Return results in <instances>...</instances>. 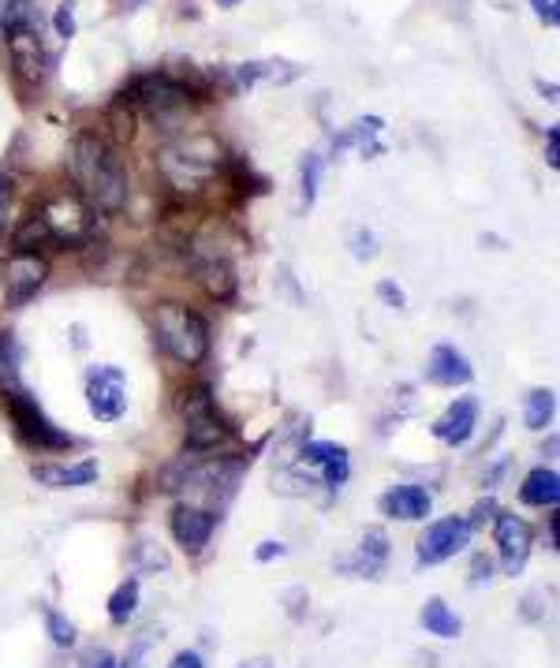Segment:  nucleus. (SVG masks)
Returning <instances> with one entry per match:
<instances>
[{"instance_id": "f257e3e1", "label": "nucleus", "mask_w": 560, "mask_h": 668, "mask_svg": "<svg viewBox=\"0 0 560 668\" xmlns=\"http://www.w3.org/2000/svg\"><path fill=\"white\" fill-rule=\"evenodd\" d=\"M72 176L83 199L102 213H120L127 205V172L105 135L83 131L72 146Z\"/></svg>"}, {"instance_id": "f03ea898", "label": "nucleus", "mask_w": 560, "mask_h": 668, "mask_svg": "<svg viewBox=\"0 0 560 668\" xmlns=\"http://www.w3.org/2000/svg\"><path fill=\"white\" fill-rule=\"evenodd\" d=\"M154 337L183 367H194L210 356V326L183 303H161L154 310Z\"/></svg>"}, {"instance_id": "7ed1b4c3", "label": "nucleus", "mask_w": 560, "mask_h": 668, "mask_svg": "<svg viewBox=\"0 0 560 668\" xmlns=\"http://www.w3.org/2000/svg\"><path fill=\"white\" fill-rule=\"evenodd\" d=\"M157 165H161V172L169 176L180 191H187V187L205 183L221 169V142L210 139V135H194V139H183L157 153Z\"/></svg>"}, {"instance_id": "20e7f679", "label": "nucleus", "mask_w": 560, "mask_h": 668, "mask_svg": "<svg viewBox=\"0 0 560 668\" xmlns=\"http://www.w3.org/2000/svg\"><path fill=\"white\" fill-rule=\"evenodd\" d=\"M180 415L187 422V452H218L224 441L232 437V430L224 426V418L218 415V404H213V392L205 385H191L180 392Z\"/></svg>"}, {"instance_id": "39448f33", "label": "nucleus", "mask_w": 560, "mask_h": 668, "mask_svg": "<svg viewBox=\"0 0 560 668\" xmlns=\"http://www.w3.org/2000/svg\"><path fill=\"white\" fill-rule=\"evenodd\" d=\"M38 218L45 221L49 243H56V247H78V243H86L94 232L91 205L78 199V194H67V191L49 194L42 202V210H38Z\"/></svg>"}, {"instance_id": "423d86ee", "label": "nucleus", "mask_w": 560, "mask_h": 668, "mask_svg": "<svg viewBox=\"0 0 560 668\" xmlns=\"http://www.w3.org/2000/svg\"><path fill=\"white\" fill-rule=\"evenodd\" d=\"M4 404H8V411H12L19 437H23L31 448H38V452H64V448H72V434H64L61 426H53V418H49L45 411L38 407V400L27 389L8 392Z\"/></svg>"}, {"instance_id": "0eeeda50", "label": "nucleus", "mask_w": 560, "mask_h": 668, "mask_svg": "<svg viewBox=\"0 0 560 668\" xmlns=\"http://www.w3.org/2000/svg\"><path fill=\"white\" fill-rule=\"evenodd\" d=\"M471 523L464 516H445V519H434L426 530L419 534L415 542V564L419 568H434V564H445V560L459 556L464 549L471 545Z\"/></svg>"}, {"instance_id": "6e6552de", "label": "nucleus", "mask_w": 560, "mask_h": 668, "mask_svg": "<svg viewBox=\"0 0 560 668\" xmlns=\"http://www.w3.org/2000/svg\"><path fill=\"white\" fill-rule=\"evenodd\" d=\"M49 280V262L34 251H15L0 265V284H4L8 307H23L38 296V288Z\"/></svg>"}, {"instance_id": "1a4fd4ad", "label": "nucleus", "mask_w": 560, "mask_h": 668, "mask_svg": "<svg viewBox=\"0 0 560 668\" xmlns=\"http://www.w3.org/2000/svg\"><path fill=\"white\" fill-rule=\"evenodd\" d=\"M86 404L97 422H120L127 411V378L120 367H94L86 378Z\"/></svg>"}, {"instance_id": "9d476101", "label": "nucleus", "mask_w": 560, "mask_h": 668, "mask_svg": "<svg viewBox=\"0 0 560 668\" xmlns=\"http://www.w3.org/2000/svg\"><path fill=\"white\" fill-rule=\"evenodd\" d=\"M494 542L500 553V564H505V575H519L530 560V545H535V530H530L527 519H519L513 512H497L494 523Z\"/></svg>"}, {"instance_id": "9b49d317", "label": "nucleus", "mask_w": 560, "mask_h": 668, "mask_svg": "<svg viewBox=\"0 0 560 668\" xmlns=\"http://www.w3.org/2000/svg\"><path fill=\"white\" fill-rule=\"evenodd\" d=\"M169 530L176 545H183L187 553H202L210 545L213 530H218V512H210L202 505H176L169 516Z\"/></svg>"}, {"instance_id": "f8f14e48", "label": "nucleus", "mask_w": 560, "mask_h": 668, "mask_svg": "<svg viewBox=\"0 0 560 668\" xmlns=\"http://www.w3.org/2000/svg\"><path fill=\"white\" fill-rule=\"evenodd\" d=\"M389 553H392V542H389L385 530L367 527V530H362L359 549L351 556L337 560V568H340V572H348V575H359V579H378L381 572H385Z\"/></svg>"}, {"instance_id": "ddd939ff", "label": "nucleus", "mask_w": 560, "mask_h": 668, "mask_svg": "<svg viewBox=\"0 0 560 668\" xmlns=\"http://www.w3.org/2000/svg\"><path fill=\"white\" fill-rule=\"evenodd\" d=\"M187 97H191V91H187L183 83H176V78H169V75H142V78H135L131 97L124 94V102H135V105H142V109H150V113H169V109H180V105H187Z\"/></svg>"}, {"instance_id": "4468645a", "label": "nucleus", "mask_w": 560, "mask_h": 668, "mask_svg": "<svg viewBox=\"0 0 560 668\" xmlns=\"http://www.w3.org/2000/svg\"><path fill=\"white\" fill-rule=\"evenodd\" d=\"M378 508H381V516L400 519V523H419V519L430 516L434 497H430V489L408 483V486H392L389 494L378 500Z\"/></svg>"}, {"instance_id": "2eb2a0df", "label": "nucleus", "mask_w": 560, "mask_h": 668, "mask_svg": "<svg viewBox=\"0 0 560 668\" xmlns=\"http://www.w3.org/2000/svg\"><path fill=\"white\" fill-rule=\"evenodd\" d=\"M475 426H478V400L464 396V400H456V404L445 407V415L430 426V434H434L437 441H445L448 448H459L471 441Z\"/></svg>"}, {"instance_id": "dca6fc26", "label": "nucleus", "mask_w": 560, "mask_h": 668, "mask_svg": "<svg viewBox=\"0 0 560 668\" xmlns=\"http://www.w3.org/2000/svg\"><path fill=\"white\" fill-rule=\"evenodd\" d=\"M426 378L434 381V385L456 389V385H467V381L475 378V370H471V359L464 356V351L452 348V343H441V348L430 351Z\"/></svg>"}, {"instance_id": "f3484780", "label": "nucleus", "mask_w": 560, "mask_h": 668, "mask_svg": "<svg viewBox=\"0 0 560 668\" xmlns=\"http://www.w3.org/2000/svg\"><path fill=\"white\" fill-rule=\"evenodd\" d=\"M34 483L49 486V489H78V486H91L97 478V459H83V464H38L34 470Z\"/></svg>"}, {"instance_id": "a211bd4d", "label": "nucleus", "mask_w": 560, "mask_h": 668, "mask_svg": "<svg viewBox=\"0 0 560 668\" xmlns=\"http://www.w3.org/2000/svg\"><path fill=\"white\" fill-rule=\"evenodd\" d=\"M8 49H12L15 75L23 78V83H42V75H45L42 34H12L8 38Z\"/></svg>"}, {"instance_id": "6ab92c4d", "label": "nucleus", "mask_w": 560, "mask_h": 668, "mask_svg": "<svg viewBox=\"0 0 560 668\" xmlns=\"http://www.w3.org/2000/svg\"><path fill=\"white\" fill-rule=\"evenodd\" d=\"M519 500L530 508H557L560 500V475L553 467H535L519 486Z\"/></svg>"}, {"instance_id": "aec40b11", "label": "nucleus", "mask_w": 560, "mask_h": 668, "mask_svg": "<svg viewBox=\"0 0 560 668\" xmlns=\"http://www.w3.org/2000/svg\"><path fill=\"white\" fill-rule=\"evenodd\" d=\"M419 621H422V627H426V635H434V638H459L464 635V621L452 613V605L445 602V597H426Z\"/></svg>"}, {"instance_id": "412c9836", "label": "nucleus", "mask_w": 560, "mask_h": 668, "mask_svg": "<svg viewBox=\"0 0 560 668\" xmlns=\"http://www.w3.org/2000/svg\"><path fill=\"white\" fill-rule=\"evenodd\" d=\"M23 389V348H19L15 332H0V396Z\"/></svg>"}, {"instance_id": "4be33fe9", "label": "nucleus", "mask_w": 560, "mask_h": 668, "mask_svg": "<svg viewBox=\"0 0 560 668\" xmlns=\"http://www.w3.org/2000/svg\"><path fill=\"white\" fill-rule=\"evenodd\" d=\"M139 602H142V583L135 575H127L124 583L109 594V621L116 627H127L135 621V613H139Z\"/></svg>"}, {"instance_id": "5701e85b", "label": "nucleus", "mask_w": 560, "mask_h": 668, "mask_svg": "<svg viewBox=\"0 0 560 668\" xmlns=\"http://www.w3.org/2000/svg\"><path fill=\"white\" fill-rule=\"evenodd\" d=\"M0 31H4V38L42 31V19H38L34 0H8L4 12H0Z\"/></svg>"}, {"instance_id": "b1692460", "label": "nucleus", "mask_w": 560, "mask_h": 668, "mask_svg": "<svg viewBox=\"0 0 560 668\" xmlns=\"http://www.w3.org/2000/svg\"><path fill=\"white\" fill-rule=\"evenodd\" d=\"M199 280H202V288L210 291L213 299H232L235 296V269L224 258H210V262H202V269H199Z\"/></svg>"}, {"instance_id": "393cba45", "label": "nucleus", "mask_w": 560, "mask_h": 668, "mask_svg": "<svg viewBox=\"0 0 560 668\" xmlns=\"http://www.w3.org/2000/svg\"><path fill=\"white\" fill-rule=\"evenodd\" d=\"M157 643H161V632H157V627H146L142 635L131 638V646H127V654L116 661V668H150V654Z\"/></svg>"}, {"instance_id": "a878e982", "label": "nucleus", "mask_w": 560, "mask_h": 668, "mask_svg": "<svg viewBox=\"0 0 560 668\" xmlns=\"http://www.w3.org/2000/svg\"><path fill=\"white\" fill-rule=\"evenodd\" d=\"M553 411H557V396L549 389H535L527 396V411H524V418H527V430H546L549 422H553Z\"/></svg>"}, {"instance_id": "bb28decb", "label": "nucleus", "mask_w": 560, "mask_h": 668, "mask_svg": "<svg viewBox=\"0 0 560 668\" xmlns=\"http://www.w3.org/2000/svg\"><path fill=\"white\" fill-rule=\"evenodd\" d=\"M45 635H49V643L61 646V650H72V646L78 643L75 624L67 621L61 608H45Z\"/></svg>"}, {"instance_id": "cd10ccee", "label": "nucleus", "mask_w": 560, "mask_h": 668, "mask_svg": "<svg viewBox=\"0 0 560 668\" xmlns=\"http://www.w3.org/2000/svg\"><path fill=\"white\" fill-rule=\"evenodd\" d=\"M321 467V483H326L332 494H337V489L348 483V475H351V459H348V448L344 445H337V452H332V456L326 459V464H318Z\"/></svg>"}, {"instance_id": "c85d7f7f", "label": "nucleus", "mask_w": 560, "mask_h": 668, "mask_svg": "<svg viewBox=\"0 0 560 668\" xmlns=\"http://www.w3.org/2000/svg\"><path fill=\"white\" fill-rule=\"evenodd\" d=\"M42 243H49V229H45V221L34 213V218H27L23 229L15 232V251H34V247H42Z\"/></svg>"}, {"instance_id": "c756f323", "label": "nucleus", "mask_w": 560, "mask_h": 668, "mask_svg": "<svg viewBox=\"0 0 560 668\" xmlns=\"http://www.w3.org/2000/svg\"><path fill=\"white\" fill-rule=\"evenodd\" d=\"M284 602V613H288V621H307V608H310V594L307 586H288V591L281 594Z\"/></svg>"}, {"instance_id": "7c9ffc66", "label": "nucleus", "mask_w": 560, "mask_h": 668, "mask_svg": "<svg viewBox=\"0 0 560 668\" xmlns=\"http://www.w3.org/2000/svg\"><path fill=\"white\" fill-rule=\"evenodd\" d=\"M318 180H321V157L310 153L307 161H303V205H314V199H318Z\"/></svg>"}, {"instance_id": "2f4dec72", "label": "nucleus", "mask_w": 560, "mask_h": 668, "mask_svg": "<svg viewBox=\"0 0 560 668\" xmlns=\"http://www.w3.org/2000/svg\"><path fill=\"white\" fill-rule=\"evenodd\" d=\"M497 512H500V508H497V500H494V497L478 500V505H475V512H471V519H467V523H471V530H478V527H489V523H494V519H497Z\"/></svg>"}, {"instance_id": "473e14b6", "label": "nucleus", "mask_w": 560, "mask_h": 668, "mask_svg": "<svg viewBox=\"0 0 560 668\" xmlns=\"http://www.w3.org/2000/svg\"><path fill=\"white\" fill-rule=\"evenodd\" d=\"M12 199H15L12 176L0 172V235H4V229H8V210H12Z\"/></svg>"}, {"instance_id": "72a5a7b5", "label": "nucleus", "mask_w": 560, "mask_h": 668, "mask_svg": "<svg viewBox=\"0 0 560 668\" xmlns=\"http://www.w3.org/2000/svg\"><path fill=\"white\" fill-rule=\"evenodd\" d=\"M135 556H139V564L150 568V572H157V568H169V556H165V549H157L154 542H142Z\"/></svg>"}, {"instance_id": "f704fd0d", "label": "nucleus", "mask_w": 560, "mask_h": 668, "mask_svg": "<svg viewBox=\"0 0 560 668\" xmlns=\"http://www.w3.org/2000/svg\"><path fill=\"white\" fill-rule=\"evenodd\" d=\"M53 23H56V34H61V38H75V4H72V0H64V4L56 8Z\"/></svg>"}, {"instance_id": "c9c22d12", "label": "nucleus", "mask_w": 560, "mask_h": 668, "mask_svg": "<svg viewBox=\"0 0 560 668\" xmlns=\"http://www.w3.org/2000/svg\"><path fill=\"white\" fill-rule=\"evenodd\" d=\"M284 553H288V545L277 542V538H265V542H258V549H254V560H258V564H273V560H281Z\"/></svg>"}, {"instance_id": "e433bc0d", "label": "nucleus", "mask_w": 560, "mask_h": 668, "mask_svg": "<svg viewBox=\"0 0 560 668\" xmlns=\"http://www.w3.org/2000/svg\"><path fill=\"white\" fill-rule=\"evenodd\" d=\"M378 296H381V303H385V307H392V310H404V307H408V296H404V291H400L392 280H381V284H378Z\"/></svg>"}, {"instance_id": "4c0bfd02", "label": "nucleus", "mask_w": 560, "mask_h": 668, "mask_svg": "<svg viewBox=\"0 0 560 668\" xmlns=\"http://www.w3.org/2000/svg\"><path fill=\"white\" fill-rule=\"evenodd\" d=\"M489 579H494V560L475 553V560H471V583L483 586V583H489Z\"/></svg>"}, {"instance_id": "58836bf2", "label": "nucleus", "mask_w": 560, "mask_h": 668, "mask_svg": "<svg viewBox=\"0 0 560 668\" xmlns=\"http://www.w3.org/2000/svg\"><path fill=\"white\" fill-rule=\"evenodd\" d=\"M546 161L549 169H560V127H549L546 135Z\"/></svg>"}, {"instance_id": "ea45409f", "label": "nucleus", "mask_w": 560, "mask_h": 668, "mask_svg": "<svg viewBox=\"0 0 560 668\" xmlns=\"http://www.w3.org/2000/svg\"><path fill=\"white\" fill-rule=\"evenodd\" d=\"M535 4V12H538V19H542L546 26H557L560 23V12H557V0H530Z\"/></svg>"}, {"instance_id": "a19ab883", "label": "nucleus", "mask_w": 560, "mask_h": 668, "mask_svg": "<svg viewBox=\"0 0 560 668\" xmlns=\"http://www.w3.org/2000/svg\"><path fill=\"white\" fill-rule=\"evenodd\" d=\"M165 668H205V661L199 650H180Z\"/></svg>"}, {"instance_id": "79ce46f5", "label": "nucleus", "mask_w": 560, "mask_h": 668, "mask_svg": "<svg viewBox=\"0 0 560 668\" xmlns=\"http://www.w3.org/2000/svg\"><path fill=\"white\" fill-rule=\"evenodd\" d=\"M378 254V247H373V235L367 232V235H356V258H373Z\"/></svg>"}, {"instance_id": "37998d69", "label": "nucleus", "mask_w": 560, "mask_h": 668, "mask_svg": "<svg viewBox=\"0 0 560 668\" xmlns=\"http://www.w3.org/2000/svg\"><path fill=\"white\" fill-rule=\"evenodd\" d=\"M86 668H116V657L109 650H97V654H91Z\"/></svg>"}, {"instance_id": "c03bdc74", "label": "nucleus", "mask_w": 560, "mask_h": 668, "mask_svg": "<svg viewBox=\"0 0 560 668\" xmlns=\"http://www.w3.org/2000/svg\"><path fill=\"white\" fill-rule=\"evenodd\" d=\"M557 527H560V516L553 512V516H549V527H546V542H549V549H553V553L560 549V542H557Z\"/></svg>"}, {"instance_id": "a18cd8bd", "label": "nucleus", "mask_w": 560, "mask_h": 668, "mask_svg": "<svg viewBox=\"0 0 560 668\" xmlns=\"http://www.w3.org/2000/svg\"><path fill=\"white\" fill-rule=\"evenodd\" d=\"M218 4H221V8H235L240 0H218Z\"/></svg>"}]
</instances>
